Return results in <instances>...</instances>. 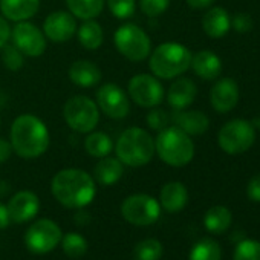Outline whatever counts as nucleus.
<instances>
[{
    "label": "nucleus",
    "mask_w": 260,
    "mask_h": 260,
    "mask_svg": "<svg viewBox=\"0 0 260 260\" xmlns=\"http://www.w3.org/2000/svg\"><path fill=\"white\" fill-rule=\"evenodd\" d=\"M40 10V0H0V11L7 20L25 22L32 19Z\"/></svg>",
    "instance_id": "18"
},
{
    "label": "nucleus",
    "mask_w": 260,
    "mask_h": 260,
    "mask_svg": "<svg viewBox=\"0 0 260 260\" xmlns=\"http://www.w3.org/2000/svg\"><path fill=\"white\" fill-rule=\"evenodd\" d=\"M86 152L93 158H104L109 156L113 150V141L106 132H89L84 140Z\"/></svg>",
    "instance_id": "27"
},
{
    "label": "nucleus",
    "mask_w": 260,
    "mask_h": 260,
    "mask_svg": "<svg viewBox=\"0 0 260 260\" xmlns=\"http://www.w3.org/2000/svg\"><path fill=\"white\" fill-rule=\"evenodd\" d=\"M109 11L119 20L134 17L137 11V0H106Z\"/></svg>",
    "instance_id": "33"
},
{
    "label": "nucleus",
    "mask_w": 260,
    "mask_h": 260,
    "mask_svg": "<svg viewBox=\"0 0 260 260\" xmlns=\"http://www.w3.org/2000/svg\"><path fill=\"white\" fill-rule=\"evenodd\" d=\"M187 5L194 8V10H204V8H208L214 0H185Z\"/></svg>",
    "instance_id": "42"
},
{
    "label": "nucleus",
    "mask_w": 260,
    "mask_h": 260,
    "mask_svg": "<svg viewBox=\"0 0 260 260\" xmlns=\"http://www.w3.org/2000/svg\"><path fill=\"white\" fill-rule=\"evenodd\" d=\"M155 153L162 162L172 167H184L194 156V144L184 130L176 125H169L159 130L155 138Z\"/></svg>",
    "instance_id": "4"
},
{
    "label": "nucleus",
    "mask_w": 260,
    "mask_h": 260,
    "mask_svg": "<svg viewBox=\"0 0 260 260\" xmlns=\"http://www.w3.org/2000/svg\"><path fill=\"white\" fill-rule=\"evenodd\" d=\"M124 175V164L118 158L104 156L100 158L93 169V179L101 185H113Z\"/></svg>",
    "instance_id": "22"
},
{
    "label": "nucleus",
    "mask_w": 260,
    "mask_h": 260,
    "mask_svg": "<svg viewBox=\"0 0 260 260\" xmlns=\"http://www.w3.org/2000/svg\"><path fill=\"white\" fill-rule=\"evenodd\" d=\"M149 66L155 77L162 80H172L190 69L191 52L181 43L167 42L155 48L150 52Z\"/></svg>",
    "instance_id": "5"
},
{
    "label": "nucleus",
    "mask_w": 260,
    "mask_h": 260,
    "mask_svg": "<svg viewBox=\"0 0 260 260\" xmlns=\"http://www.w3.org/2000/svg\"><path fill=\"white\" fill-rule=\"evenodd\" d=\"M239 95L237 83L233 78H222L211 87L210 101L219 113H226L236 107Z\"/></svg>",
    "instance_id": "16"
},
{
    "label": "nucleus",
    "mask_w": 260,
    "mask_h": 260,
    "mask_svg": "<svg viewBox=\"0 0 260 260\" xmlns=\"http://www.w3.org/2000/svg\"><path fill=\"white\" fill-rule=\"evenodd\" d=\"M113 147L116 158L128 167H143L155 156V140L141 127L125 128Z\"/></svg>",
    "instance_id": "3"
},
{
    "label": "nucleus",
    "mask_w": 260,
    "mask_h": 260,
    "mask_svg": "<svg viewBox=\"0 0 260 260\" xmlns=\"http://www.w3.org/2000/svg\"><path fill=\"white\" fill-rule=\"evenodd\" d=\"M77 37L80 45L87 51H96L104 42V32L98 22L84 20L83 25L77 28Z\"/></svg>",
    "instance_id": "25"
},
{
    "label": "nucleus",
    "mask_w": 260,
    "mask_h": 260,
    "mask_svg": "<svg viewBox=\"0 0 260 260\" xmlns=\"http://www.w3.org/2000/svg\"><path fill=\"white\" fill-rule=\"evenodd\" d=\"M146 121H147V124H149L150 128L158 130V132H159V130L169 127V124H170V121H172V116H170L164 109H156V107H153V110L147 113Z\"/></svg>",
    "instance_id": "36"
},
{
    "label": "nucleus",
    "mask_w": 260,
    "mask_h": 260,
    "mask_svg": "<svg viewBox=\"0 0 260 260\" xmlns=\"http://www.w3.org/2000/svg\"><path fill=\"white\" fill-rule=\"evenodd\" d=\"M106 0H66L69 13L75 19L92 20L98 17L104 8Z\"/></svg>",
    "instance_id": "26"
},
{
    "label": "nucleus",
    "mask_w": 260,
    "mask_h": 260,
    "mask_svg": "<svg viewBox=\"0 0 260 260\" xmlns=\"http://www.w3.org/2000/svg\"><path fill=\"white\" fill-rule=\"evenodd\" d=\"M116 51L130 61H143L152 52V42L147 32L135 23H125L113 36Z\"/></svg>",
    "instance_id": "6"
},
{
    "label": "nucleus",
    "mask_w": 260,
    "mask_h": 260,
    "mask_svg": "<svg viewBox=\"0 0 260 260\" xmlns=\"http://www.w3.org/2000/svg\"><path fill=\"white\" fill-rule=\"evenodd\" d=\"M0 122H2V119H0Z\"/></svg>",
    "instance_id": "44"
},
{
    "label": "nucleus",
    "mask_w": 260,
    "mask_h": 260,
    "mask_svg": "<svg viewBox=\"0 0 260 260\" xmlns=\"http://www.w3.org/2000/svg\"><path fill=\"white\" fill-rule=\"evenodd\" d=\"M10 39L13 40V45L23 52L25 57H40L45 54L48 46V39L45 37L43 31L28 20L19 22L11 29Z\"/></svg>",
    "instance_id": "12"
},
{
    "label": "nucleus",
    "mask_w": 260,
    "mask_h": 260,
    "mask_svg": "<svg viewBox=\"0 0 260 260\" xmlns=\"http://www.w3.org/2000/svg\"><path fill=\"white\" fill-rule=\"evenodd\" d=\"M13 155V146L10 141L0 138V164L7 162Z\"/></svg>",
    "instance_id": "40"
},
{
    "label": "nucleus",
    "mask_w": 260,
    "mask_h": 260,
    "mask_svg": "<svg viewBox=\"0 0 260 260\" xmlns=\"http://www.w3.org/2000/svg\"><path fill=\"white\" fill-rule=\"evenodd\" d=\"M234 260H260V242L243 240L237 245Z\"/></svg>",
    "instance_id": "34"
},
{
    "label": "nucleus",
    "mask_w": 260,
    "mask_h": 260,
    "mask_svg": "<svg viewBox=\"0 0 260 260\" xmlns=\"http://www.w3.org/2000/svg\"><path fill=\"white\" fill-rule=\"evenodd\" d=\"M231 26L237 32H248V31L252 29V19L248 14H245V13L236 14L234 19L231 20Z\"/></svg>",
    "instance_id": "37"
},
{
    "label": "nucleus",
    "mask_w": 260,
    "mask_h": 260,
    "mask_svg": "<svg viewBox=\"0 0 260 260\" xmlns=\"http://www.w3.org/2000/svg\"><path fill=\"white\" fill-rule=\"evenodd\" d=\"M96 106L98 109L112 119H122L130 112V100L128 95L115 83L103 84L96 93Z\"/></svg>",
    "instance_id": "13"
},
{
    "label": "nucleus",
    "mask_w": 260,
    "mask_h": 260,
    "mask_svg": "<svg viewBox=\"0 0 260 260\" xmlns=\"http://www.w3.org/2000/svg\"><path fill=\"white\" fill-rule=\"evenodd\" d=\"M255 141L254 125L246 119H233L226 122L220 130L217 143L220 149L228 155H239L251 149Z\"/></svg>",
    "instance_id": "8"
},
{
    "label": "nucleus",
    "mask_w": 260,
    "mask_h": 260,
    "mask_svg": "<svg viewBox=\"0 0 260 260\" xmlns=\"http://www.w3.org/2000/svg\"><path fill=\"white\" fill-rule=\"evenodd\" d=\"M11 222V217H10V213H8V208L0 204V230H5Z\"/></svg>",
    "instance_id": "41"
},
{
    "label": "nucleus",
    "mask_w": 260,
    "mask_h": 260,
    "mask_svg": "<svg viewBox=\"0 0 260 260\" xmlns=\"http://www.w3.org/2000/svg\"><path fill=\"white\" fill-rule=\"evenodd\" d=\"M121 214L130 223L138 226H147L159 219L161 205L155 198L149 194H132L122 201Z\"/></svg>",
    "instance_id": "9"
},
{
    "label": "nucleus",
    "mask_w": 260,
    "mask_h": 260,
    "mask_svg": "<svg viewBox=\"0 0 260 260\" xmlns=\"http://www.w3.org/2000/svg\"><path fill=\"white\" fill-rule=\"evenodd\" d=\"M255 125H257V127H258V128H260V116H258V119H257V121H255Z\"/></svg>",
    "instance_id": "43"
},
{
    "label": "nucleus",
    "mask_w": 260,
    "mask_h": 260,
    "mask_svg": "<svg viewBox=\"0 0 260 260\" xmlns=\"http://www.w3.org/2000/svg\"><path fill=\"white\" fill-rule=\"evenodd\" d=\"M101 69L89 60H77L69 68V80L81 89L95 87L101 81Z\"/></svg>",
    "instance_id": "19"
},
{
    "label": "nucleus",
    "mask_w": 260,
    "mask_h": 260,
    "mask_svg": "<svg viewBox=\"0 0 260 260\" xmlns=\"http://www.w3.org/2000/svg\"><path fill=\"white\" fill-rule=\"evenodd\" d=\"M246 193H248V198L251 201H255V202H260V175L254 176L249 184H248V188H246Z\"/></svg>",
    "instance_id": "38"
},
{
    "label": "nucleus",
    "mask_w": 260,
    "mask_h": 260,
    "mask_svg": "<svg viewBox=\"0 0 260 260\" xmlns=\"http://www.w3.org/2000/svg\"><path fill=\"white\" fill-rule=\"evenodd\" d=\"M135 260H159L162 255V245L156 239L141 240L134 251Z\"/></svg>",
    "instance_id": "30"
},
{
    "label": "nucleus",
    "mask_w": 260,
    "mask_h": 260,
    "mask_svg": "<svg viewBox=\"0 0 260 260\" xmlns=\"http://www.w3.org/2000/svg\"><path fill=\"white\" fill-rule=\"evenodd\" d=\"M198 87L190 78H178L167 92V101L175 110L187 109L196 98Z\"/></svg>",
    "instance_id": "20"
},
{
    "label": "nucleus",
    "mask_w": 260,
    "mask_h": 260,
    "mask_svg": "<svg viewBox=\"0 0 260 260\" xmlns=\"http://www.w3.org/2000/svg\"><path fill=\"white\" fill-rule=\"evenodd\" d=\"M7 208L11 220L17 223H23L37 216L40 210V199L34 191L22 190L10 199Z\"/></svg>",
    "instance_id": "15"
},
{
    "label": "nucleus",
    "mask_w": 260,
    "mask_h": 260,
    "mask_svg": "<svg viewBox=\"0 0 260 260\" xmlns=\"http://www.w3.org/2000/svg\"><path fill=\"white\" fill-rule=\"evenodd\" d=\"M51 190L54 198L66 208H84L96 194L95 179L80 169L60 170L52 178Z\"/></svg>",
    "instance_id": "2"
},
{
    "label": "nucleus",
    "mask_w": 260,
    "mask_h": 260,
    "mask_svg": "<svg viewBox=\"0 0 260 260\" xmlns=\"http://www.w3.org/2000/svg\"><path fill=\"white\" fill-rule=\"evenodd\" d=\"M159 201L164 210H167L169 213H178L187 205L188 191L181 182H169L162 187Z\"/></svg>",
    "instance_id": "24"
},
{
    "label": "nucleus",
    "mask_w": 260,
    "mask_h": 260,
    "mask_svg": "<svg viewBox=\"0 0 260 260\" xmlns=\"http://www.w3.org/2000/svg\"><path fill=\"white\" fill-rule=\"evenodd\" d=\"M61 242V230L51 219L37 220L25 234V243L34 254H46Z\"/></svg>",
    "instance_id": "11"
},
{
    "label": "nucleus",
    "mask_w": 260,
    "mask_h": 260,
    "mask_svg": "<svg viewBox=\"0 0 260 260\" xmlns=\"http://www.w3.org/2000/svg\"><path fill=\"white\" fill-rule=\"evenodd\" d=\"M127 93L135 104L146 109L158 107L164 100V87L159 78L149 74H138L130 78Z\"/></svg>",
    "instance_id": "10"
},
{
    "label": "nucleus",
    "mask_w": 260,
    "mask_h": 260,
    "mask_svg": "<svg viewBox=\"0 0 260 260\" xmlns=\"http://www.w3.org/2000/svg\"><path fill=\"white\" fill-rule=\"evenodd\" d=\"M10 37H11V26L4 16H0V49L10 42Z\"/></svg>",
    "instance_id": "39"
},
{
    "label": "nucleus",
    "mask_w": 260,
    "mask_h": 260,
    "mask_svg": "<svg viewBox=\"0 0 260 260\" xmlns=\"http://www.w3.org/2000/svg\"><path fill=\"white\" fill-rule=\"evenodd\" d=\"M66 124L77 134H89L100 121V109L93 100L86 95L71 96L63 107Z\"/></svg>",
    "instance_id": "7"
},
{
    "label": "nucleus",
    "mask_w": 260,
    "mask_h": 260,
    "mask_svg": "<svg viewBox=\"0 0 260 260\" xmlns=\"http://www.w3.org/2000/svg\"><path fill=\"white\" fill-rule=\"evenodd\" d=\"M77 19L69 11H55L43 22V34L54 43H66L77 34Z\"/></svg>",
    "instance_id": "14"
},
{
    "label": "nucleus",
    "mask_w": 260,
    "mask_h": 260,
    "mask_svg": "<svg viewBox=\"0 0 260 260\" xmlns=\"http://www.w3.org/2000/svg\"><path fill=\"white\" fill-rule=\"evenodd\" d=\"M172 121L175 122L173 125L179 127L190 137L205 134L210 125L208 116L201 110H175L172 115Z\"/></svg>",
    "instance_id": "17"
},
{
    "label": "nucleus",
    "mask_w": 260,
    "mask_h": 260,
    "mask_svg": "<svg viewBox=\"0 0 260 260\" xmlns=\"http://www.w3.org/2000/svg\"><path fill=\"white\" fill-rule=\"evenodd\" d=\"M220 246L211 239L199 240L190 251L188 260H220Z\"/></svg>",
    "instance_id": "29"
},
{
    "label": "nucleus",
    "mask_w": 260,
    "mask_h": 260,
    "mask_svg": "<svg viewBox=\"0 0 260 260\" xmlns=\"http://www.w3.org/2000/svg\"><path fill=\"white\" fill-rule=\"evenodd\" d=\"M204 223L210 233L220 234L226 231L228 226L231 225V211L223 205L211 207L204 217Z\"/></svg>",
    "instance_id": "28"
},
{
    "label": "nucleus",
    "mask_w": 260,
    "mask_h": 260,
    "mask_svg": "<svg viewBox=\"0 0 260 260\" xmlns=\"http://www.w3.org/2000/svg\"><path fill=\"white\" fill-rule=\"evenodd\" d=\"M63 243V249L64 252L72 257V258H78V257H83L87 251V242L86 239L78 234V233H69L63 237L61 240Z\"/></svg>",
    "instance_id": "31"
},
{
    "label": "nucleus",
    "mask_w": 260,
    "mask_h": 260,
    "mask_svg": "<svg viewBox=\"0 0 260 260\" xmlns=\"http://www.w3.org/2000/svg\"><path fill=\"white\" fill-rule=\"evenodd\" d=\"M169 7H170V0H140L141 11L150 19L162 16Z\"/></svg>",
    "instance_id": "35"
},
{
    "label": "nucleus",
    "mask_w": 260,
    "mask_h": 260,
    "mask_svg": "<svg viewBox=\"0 0 260 260\" xmlns=\"http://www.w3.org/2000/svg\"><path fill=\"white\" fill-rule=\"evenodd\" d=\"M190 68L194 71V74L204 80H214L220 75L222 71V61L220 58L211 52V51H199L198 54L191 55V64Z\"/></svg>",
    "instance_id": "21"
},
{
    "label": "nucleus",
    "mask_w": 260,
    "mask_h": 260,
    "mask_svg": "<svg viewBox=\"0 0 260 260\" xmlns=\"http://www.w3.org/2000/svg\"><path fill=\"white\" fill-rule=\"evenodd\" d=\"M10 143L13 146V152L20 158L34 159L49 149L51 135L46 124L39 116L25 113L13 121Z\"/></svg>",
    "instance_id": "1"
},
{
    "label": "nucleus",
    "mask_w": 260,
    "mask_h": 260,
    "mask_svg": "<svg viewBox=\"0 0 260 260\" xmlns=\"http://www.w3.org/2000/svg\"><path fill=\"white\" fill-rule=\"evenodd\" d=\"M202 28L205 31V34L211 39H220L223 37L230 28H231V19L228 16V13L223 8H211L210 11H207L204 14L202 19Z\"/></svg>",
    "instance_id": "23"
},
{
    "label": "nucleus",
    "mask_w": 260,
    "mask_h": 260,
    "mask_svg": "<svg viewBox=\"0 0 260 260\" xmlns=\"http://www.w3.org/2000/svg\"><path fill=\"white\" fill-rule=\"evenodd\" d=\"M0 52H2V61L5 64L7 69L16 72V71H20L25 64V55L23 52L16 48L13 43H7L2 49H0Z\"/></svg>",
    "instance_id": "32"
}]
</instances>
